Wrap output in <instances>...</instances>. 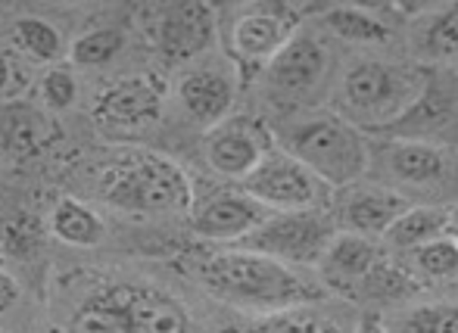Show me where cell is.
<instances>
[{"mask_svg":"<svg viewBox=\"0 0 458 333\" xmlns=\"http://www.w3.org/2000/svg\"><path fill=\"white\" fill-rule=\"evenodd\" d=\"M187 271L209 296L250 315H275L300 305H318L327 296L318 278H306L284 262L241 246L199 255L187 265Z\"/></svg>","mask_w":458,"mask_h":333,"instance_id":"obj_1","label":"cell"},{"mask_svg":"<svg viewBox=\"0 0 458 333\" xmlns=\"http://www.w3.org/2000/svg\"><path fill=\"white\" fill-rule=\"evenodd\" d=\"M430 91V72L411 62L359 60L337 87V115L356 128H390L403 121Z\"/></svg>","mask_w":458,"mask_h":333,"instance_id":"obj_2","label":"cell"},{"mask_svg":"<svg viewBox=\"0 0 458 333\" xmlns=\"http://www.w3.org/2000/svg\"><path fill=\"white\" fill-rule=\"evenodd\" d=\"M103 203L131 215H191L193 184L175 159L159 153H128L109 162L100 175Z\"/></svg>","mask_w":458,"mask_h":333,"instance_id":"obj_3","label":"cell"},{"mask_svg":"<svg viewBox=\"0 0 458 333\" xmlns=\"http://www.w3.org/2000/svg\"><path fill=\"white\" fill-rule=\"evenodd\" d=\"M284 150H290L300 162H306L334 190H346L359 184L371 165V146H368L362 128H356L334 110L296 121L287 131Z\"/></svg>","mask_w":458,"mask_h":333,"instance_id":"obj_4","label":"cell"},{"mask_svg":"<svg viewBox=\"0 0 458 333\" xmlns=\"http://www.w3.org/2000/svg\"><path fill=\"white\" fill-rule=\"evenodd\" d=\"M309 6L293 4H250L228 25V56L234 62L241 85L266 75L272 60L302 31Z\"/></svg>","mask_w":458,"mask_h":333,"instance_id":"obj_5","label":"cell"},{"mask_svg":"<svg viewBox=\"0 0 458 333\" xmlns=\"http://www.w3.org/2000/svg\"><path fill=\"white\" fill-rule=\"evenodd\" d=\"M340 234L331 209H306V212H272L247 240L237 246L268 255L290 268H318L327 246Z\"/></svg>","mask_w":458,"mask_h":333,"instance_id":"obj_6","label":"cell"},{"mask_svg":"<svg viewBox=\"0 0 458 333\" xmlns=\"http://www.w3.org/2000/svg\"><path fill=\"white\" fill-rule=\"evenodd\" d=\"M268 212H306V209H331L337 190L325 184L306 162L284 150L281 144L266 156V162L241 184Z\"/></svg>","mask_w":458,"mask_h":333,"instance_id":"obj_7","label":"cell"},{"mask_svg":"<svg viewBox=\"0 0 458 333\" xmlns=\"http://www.w3.org/2000/svg\"><path fill=\"white\" fill-rule=\"evenodd\" d=\"M163 104L165 81L153 72H140L103 87L91 106V119L106 137L128 140L157 125Z\"/></svg>","mask_w":458,"mask_h":333,"instance_id":"obj_8","label":"cell"},{"mask_svg":"<svg viewBox=\"0 0 458 333\" xmlns=\"http://www.w3.org/2000/svg\"><path fill=\"white\" fill-rule=\"evenodd\" d=\"M277 146L272 128L253 115H231L203 134V156L216 175L243 184Z\"/></svg>","mask_w":458,"mask_h":333,"instance_id":"obj_9","label":"cell"},{"mask_svg":"<svg viewBox=\"0 0 458 333\" xmlns=\"http://www.w3.org/2000/svg\"><path fill=\"white\" fill-rule=\"evenodd\" d=\"M268 215L272 212H268L262 203H256L243 187H218V190H209V194L197 196L187 219H191V230L199 240L237 246V243L247 240Z\"/></svg>","mask_w":458,"mask_h":333,"instance_id":"obj_10","label":"cell"},{"mask_svg":"<svg viewBox=\"0 0 458 333\" xmlns=\"http://www.w3.org/2000/svg\"><path fill=\"white\" fill-rule=\"evenodd\" d=\"M218 31L216 6L203 0H182L159 10L157 19V50L169 66H182L212 47Z\"/></svg>","mask_w":458,"mask_h":333,"instance_id":"obj_11","label":"cell"},{"mask_svg":"<svg viewBox=\"0 0 458 333\" xmlns=\"http://www.w3.org/2000/svg\"><path fill=\"white\" fill-rule=\"evenodd\" d=\"M409 209L411 203L399 190L380 187V184H352L346 190H337L331 212L337 219L340 230L371 237V240H384L386 230Z\"/></svg>","mask_w":458,"mask_h":333,"instance_id":"obj_12","label":"cell"},{"mask_svg":"<svg viewBox=\"0 0 458 333\" xmlns=\"http://www.w3.org/2000/svg\"><path fill=\"white\" fill-rule=\"evenodd\" d=\"M384 253L386 249H380V243L371 240V237L340 230L331 246H327L321 265L315 268L318 271V284L331 296L356 303L359 290H362L368 274L377 268V262L384 259Z\"/></svg>","mask_w":458,"mask_h":333,"instance_id":"obj_13","label":"cell"},{"mask_svg":"<svg viewBox=\"0 0 458 333\" xmlns=\"http://www.w3.org/2000/svg\"><path fill=\"white\" fill-rule=\"evenodd\" d=\"M327 72V50L312 31H296V37L272 60L266 69L268 87L287 97L312 94Z\"/></svg>","mask_w":458,"mask_h":333,"instance_id":"obj_14","label":"cell"},{"mask_svg":"<svg viewBox=\"0 0 458 333\" xmlns=\"http://www.w3.org/2000/svg\"><path fill=\"white\" fill-rule=\"evenodd\" d=\"M234 97H237L234 75L216 66L191 69V72L178 81V100H182L184 112L191 115L197 125H203L206 131L222 125L225 119H231Z\"/></svg>","mask_w":458,"mask_h":333,"instance_id":"obj_15","label":"cell"},{"mask_svg":"<svg viewBox=\"0 0 458 333\" xmlns=\"http://www.w3.org/2000/svg\"><path fill=\"white\" fill-rule=\"evenodd\" d=\"M115 293L131 333H191V315L172 293L153 284H119Z\"/></svg>","mask_w":458,"mask_h":333,"instance_id":"obj_16","label":"cell"},{"mask_svg":"<svg viewBox=\"0 0 458 333\" xmlns=\"http://www.w3.org/2000/svg\"><path fill=\"white\" fill-rule=\"evenodd\" d=\"M60 140V128L50 119L41 106L22 104V100H10L0 110V144L13 159H35L50 144Z\"/></svg>","mask_w":458,"mask_h":333,"instance_id":"obj_17","label":"cell"},{"mask_svg":"<svg viewBox=\"0 0 458 333\" xmlns=\"http://www.w3.org/2000/svg\"><path fill=\"white\" fill-rule=\"evenodd\" d=\"M386 169L403 184H434L446 175V153L430 140H393L386 150Z\"/></svg>","mask_w":458,"mask_h":333,"instance_id":"obj_18","label":"cell"},{"mask_svg":"<svg viewBox=\"0 0 458 333\" xmlns=\"http://www.w3.org/2000/svg\"><path fill=\"white\" fill-rule=\"evenodd\" d=\"M421 290H428V284L411 271V265H403V262L386 249L384 259L377 262V268L368 274V280L362 284V290H359L356 303L390 305V303H399V299L418 296Z\"/></svg>","mask_w":458,"mask_h":333,"instance_id":"obj_19","label":"cell"},{"mask_svg":"<svg viewBox=\"0 0 458 333\" xmlns=\"http://www.w3.org/2000/svg\"><path fill=\"white\" fill-rule=\"evenodd\" d=\"M318 16L321 25L346 44H386L393 35V25L371 6H325Z\"/></svg>","mask_w":458,"mask_h":333,"instance_id":"obj_20","label":"cell"},{"mask_svg":"<svg viewBox=\"0 0 458 333\" xmlns=\"http://www.w3.org/2000/svg\"><path fill=\"white\" fill-rule=\"evenodd\" d=\"M449 230V209L443 206H411L399 221L386 230L384 243L390 253H415V249L428 246L437 237H446Z\"/></svg>","mask_w":458,"mask_h":333,"instance_id":"obj_21","label":"cell"},{"mask_svg":"<svg viewBox=\"0 0 458 333\" xmlns=\"http://www.w3.org/2000/svg\"><path fill=\"white\" fill-rule=\"evenodd\" d=\"M222 333H344V324L325 315L318 305H300L275 315H256L247 324H228Z\"/></svg>","mask_w":458,"mask_h":333,"instance_id":"obj_22","label":"cell"},{"mask_svg":"<svg viewBox=\"0 0 458 333\" xmlns=\"http://www.w3.org/2000/svg\"><path fill=\"white\" fill-rule=\"evenodd\" d=\"M50 230L56 240L69 243V246H97L106 234V224L81 200L63 196L50 212Z\"/></svg>","mask_w":458,"mask_h":333,"instance_id":"obj_23","label":"cell"},{"mask_svg":"<svg viewBox=\"0 0 458 333\" xmlns=\"http://www.w3.org/2000/svg\"><path fill=\"white\" fill-rule=\"evenodd\" d=\"M66 330L69 333H131L115 287H106V290L94 293L85 303L75 305V312L69 315Z\"/></svg>","mask_w":458,"mask_h":333,"instance_id":"obj_24","label":"cell"},{"mask_svg":"<svg viewBox=\"0 0 458 333\" xmlns=\"http://www.w3.org/2000/svg\"><path fill=\"white\" fill-rule=\"evenodd\" d=\"M418 47L430 60H458V4L428 10L418 29Z\"/></svg>","mask_w":458,"mask_h":333,"instance_id":"obj_25","label":"cell"},{"mask_svg":"<svg viewBox=\"0 0 458 333\" xmlns=\"http://www.w3.org/2000/svg\"><path fill=\"white\" fill-rule=\"evenodd\" d=\"M409 265L424 284H449V280H458V243L453 237H437L428 246L415 249L409 255Z\"/></svg>","mask_w":458,"mask_h":333,"instance_id":"obj_26","label":"cell"},{"mask_svg":"<svg viewBox=\"0 0 458 333\" xmlns=\"http://www.w3.org/2000/svg\"><path fill=\"white\" fill-rule=\"evenodd\" d=\"M393 333H458V303H421L399 312Z\"/></svg>","mask_w":458,"mask_h":333,"instance_id":"obj_27","label":"cell"},{"mask_svg":"<svg viewBox=\"0 0 458 333\" xmlns=\"http://www.w3.org/2000/svg\"><path fill=\"white\" fill-rule=\"evenodd\" d=\"M13 44H16L19 54L35 62H54V60H60V54H63L60 31L50 22L35 19V16L19 19L16 29H13Z\"/></svg>","mask_w":458,"mask_h":333,"instance_id":"obj_28","label":"cell"},{"mask_svg":"<svg viewBox=\"0 0 458 333\" xmlns=\"http://www.w3.org/2000/svg\"><path fill=\"white\" fill-rule=\"evenodd\" d=\"M122 47H125V35L119 29H94L88 35L75 37V44L69 47V60L75 66L97 69L113 62L122 54Z\"/></svg>","mask_w":458,"mask_h":333,"instance_id":"obj_29","label":"cell"},{"mask_svg":"<svg viewBox=\"0 0 458 333\" xmlns=\"http://www.w3.org/2000/svg\"><path fill=\"white\" fill-rule=\"evenodd\" d=\"M79 97V85H75V75L69 66H54L41 81V100L47 110L60 112V110H69Z\"/></svg>","mask_w":458,"mask_h":333,"instance_id":"obj_30","label":"cell"},{"mask_svg":"<svg viewBox=\"0 0 458 333\" xmlns=\"http://www.w3.org/2000/svg\"><path fill=\"white\" fill-rule=\"evenodd\" d=\"M29 81V72L19 66V56H13L10 50L0 47V97H13L19 94Z\"/></svg>","mask_w":458,"mask_h":333,"instance_id":"obj_31","label":"cell"},{"mask_svg":"<svg viewBox=\"0 0 458 333\" xmlns=\"http://www.w3.org/2000/svg\"><path fill=\"white\" fill-rule=\"evenodd\" d=\"M38 237H41V230H38L35 224L13 221V224H6L4 246H6V253H13V255H29V253H35Z\"/></svg>","mask_w":458,"mask_h":333,"instance_id":"obj_32","label":"cell"},{"mask_svg":"<svg viewBox=\"0 0 458 333\" xmlns=\"http://www.w3.org/2000/svg\"><path fill=\"white\" fill-rule=\"evenodd\" d=\"M16 303H19V284L13 280V274H6L0 268V315H6Z\"/></svg>","mask_w":458,"mask_h":333,"instance_id":"obj_33","label":"cell"},{"mask_svg":"<svg viewBox=\"0 0 458 333\" xmlns=\"http://www.w3.org/2000/svg\"><path fill=\"white\" fill-rule=\"evenodd\" d=\"M352 333H393V330H390V324L380 318V312L365 309L362 315H359L356 330H352Z\"/></svg>","mask_w":458,"mask_h":333,"instance_id":"obj_34","label":"cell"},{"mask_svg":"<svg viewBox=\"0 0 458 333\" xmlns=\"http://www.w3.org/2000/svg\"><path fill=\"white\" fill-rule=\"evenodd\" d=\"M446 234L458 243V206L449 209V230H446Z\"/></svg>","mask_w":458,"mask_h":333,"instance_id":"obj_35","label":"cell"}]
</instances>
